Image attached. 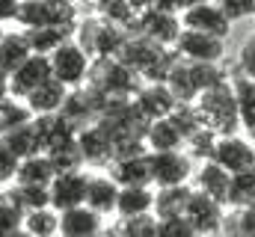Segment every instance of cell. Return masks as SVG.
Returning a JSON list of instances; mask_svg holds the SVG:
<instances>
[{"instance_id":"37","label":"cell","mask_w":255,"mask_h":237,"mask_svg":"<svg viewBox=\"0 0 255 237\" xmlns=\"http://www.w3.org/2000/svg\"><path fill=\"white\" fill-rule=\"evenodd\" d=\"M214 142H217V133H214L208 124H202L199 130H193L190 136L184 139V145H187V154H190L193 160H208V157H211V148H214Z\"/></svg>"},{"instance_id":"43","label":"cell","mask_w":255,"mask_h":237,"mask_svg":"<svg viewBox=\"0 0 255 237\" xmlns=\"http://www.w3.org/2000/svg\"><path fill=\"white\" fill-rule=\"evenodd\" d=\"M193 3H199V0H154L151 6H157V9H166V12H184V9H190Z\"/></svg>"},{"instance_id":"12","label":"cell","mask_w":255,"mask_h":237,"mask_svg":"<svg viewBox=\"0 0 255 237\" xmlns=\"http://www.w3.org/2000/svg\"><path fill=\"white\" fill-rule=\"evenodd\" d=\"M139 33L148 36L157 45L172 48L175 39H178V33H181V15L178 12L157 9V6H148V9L139 12Z\"/></svg>"},{"instance_id":"31","label":"cell","mask_w":255,"mask_h":237,"mask_svg":"<svg viewBox=\"0 0 255 237\" xmlns=\"http://www.w3.org/2000/svg\"><path fill=\"white\" fill-rule=\"evenodd\" d=\"M6 190L15 196V202H18L24 211H33V208H45V205H51V190H48V184H24V181H12V184H6Z\"/></svg>"},{"instance_id":"44","label":"cell","mask_w":255,"mask_h":237,"mask_svg":"<svg viewBox=\"0 0 255 237\" xmlns=\"http://www.w3.org/2000/svg\"><path fill=\"white\" fill-rule=\"evenodd\" d=\"M18 3H21V0H0V24H6V21H15Z\"/></svg>"},{"instance_id":"25","label":"cell","mask_w":255,"mask_h":237,"mask_svg":"<svg viewBox=\"0 0 255 237\" xmlns=\"http://www.w3.org/2000/svg\"><path fill=\"white\" fill-rule=\"evenodd\" d=\"M27 45L33 54H51L60 42H65L68 36H74V27H21Z\"/></svg>"},{"instance_id":"14","label":"cell","mask_w":255,"mask_h":237,"mask_svg":"<svg viewBox=\"0 0 255 237\" xmlns=\"http://www.w3.org/2000/svg\"><path fill=\"white\" fill-rule=\"evenodd\" d=\"M133 104H136V110H139L142 116L151 121V118L169 116V113L175 110L178 98L172 95V89H169L166 83L145 80V83H139V89L133 92Z\"/></svg>"},{"instance_id":"19","label":"cell","mask_w":255,"mask_h":237,"mask_svg":"<svg viewBox=\"0 0 255 237\" xmlns=\"http://www.w3.org/2000/svg\"><path fill=\"white\" fill-rule=\"evenodd\" d=\"M116 196H119V184H116V178L110 175H89L86 178V205L92 208V211H98V214H113V208H116Z\"/></svg>"},{"instance_id":"35","label":"cell","mask_w":255,"mask_h":237,"mask_svg":"<svg viewBox=\"0 0 255 237\" xmlns=\"http://www.w3.org/2000/svg\"><path fill=\"white\" fill-rule=\"evenodd\" d=\"M27 121H33V110L27 107L24 98H15V95H12V98L0 107V133H9V130L27 124Z\"/></svg>"},{"instance_id":"22","label":"cell","mask_w":255,"mask_h":237,"mask_svg":"<svg viewBox=\"0 0 255 237\" xmlns=\"http://www.w3.org/2000/svg\"><path fill=\"white\" fill-rule=\"evenodd\" d=\"M110 175L116 178L119 187L125 184H151V166H148V151L145 154H130L110 160Z\"/></svg>"},{"instance_id":"28","label":"cell","mask_w":255,"mask_h":237,"mask_svg":"<svg viewBox=\"0 0 255 237\" xmlns=\"http://www.w3.org/2000/svg\"><path fill=\"white\" fill-rule=\"evenodd\" d=\"M54 175H57V169H54L51 157L45 151H36L30 157H21L15 181H24V184H51Z\"/></svg>"},{"instance_id":"13","label":"cell","mask_w":255,"mask_h":237,"mask_svg":"<svg viewBox=\"0 0 255 237\" xmlns=\"http://www.w3.org/2000/svg\"><path fill=\"white\" fill-rule=\"evenodd\" d=\"M74 139H77V148H80L86 166H110V160H113V139L98 121L80 127L74 133Z\"/></svg>"},{"instance_id":"48","label":"cell","mask_w":255,"mask_h":237,"mask_svg":"<svg viewBox=\"0 0 255 237\" xmlns=\"http://www.w3.org/2000/svg\"><path fill=\"white\" fill-rule=\"evenodd\" d=\"M0 36H3V27H0Z\"/></svg>"},{"instance_id":"26","label":"cell","mask_w":255,"mask_h":237,"mask_svg":"<svg viewBox=\"0 0 255 237\" xmlns=\"http://www.w3.org/2000/svg\"><path fill=\"white\" fill-rule=\"evenodd\" d=\"M21 232H24V235H33V237L60 235V211L51 208V205L24 211V226H21Z\"/></svg>"},{"instance_id":"21","label":"cell","mask_w":255,"mask_h":237,"mask_svg":"<svg viewBox=\"0 0 255 237\" xmlns=\"http://www.w3.org/2000/svg\"><path fill=\"white\" fill-rule=\"evenodd\" d=\"M148 151H166V148H184V133L175 127V121L169 116L151 118L145 133H142Z\"/></svg>"},{"instance_id":"5","label":"cell","mask_w":255,"mask_h":237,"mask_svg":"<svg viewBox=\"0 0 255 237\" xmlns=\"http://www.w3.org/2000/svg\"><path fill=\"white\" fill-rule=\"evenodd\" d=\"M48 59H51V74H54L57 80H63L68 89L86 83V71H89L92 57L74 42V36H68L65 42H60V45L48 54Z\"/></svg>"},{"instance_id":"16","label":"cell","mask_w":255,"mask_h":237,"mask_svg":"<svg viewBox=\"0 0 255 237\" xmlns=\"http://www.w3.org/2000/svg\"><path fill=\"white\" fill-rule=\"evenodd\" d=\"M104 232V214L92 211L86 202L60 211V235L65 237H95Z\"/></svg>"},{"instance_id":"40","label":"cell","mask_w":255,"mask_h":237,"mask_svg":"<svg viewBox=\"0 0 255 237\" xmlns=\"http://www.w3.org/2000/svg\"><path fill=\"white\" fill-rule=\"evenodd\" d=\"M18 163H21V157H18L6 142H0V184H3V187L15 181V175H18Z\"/></svg>"},{"instance_id":"3","label":"cell","mask_w":255,"mask_h":237,"mask_svg":"<svg viewBox=\"0 0 255 237\" xmlns=\"http://www.w3.org/2000/svg\"><path fill=\"white\" fill-rule=\"evenodd\" d=\"M125 27L104 21L101 15L95 18H83L74 27V42L89 54V57H113L119 51V45L125 42Z\"/></svg>"},{"instance_id":"2","label":"cell","mask_w":255,"mask_h":237,"mask_svg":"<svg viewBox=\"0 0 255 237\" xmlns=\"http://www.w3.org/2000/svg\"><path fill=\"white\" fill-rule=\"evenodd\" d=\"M86 83L104 95H125L130 98L139 89V74L133 68H128L122 59L116 57H92L89 71H86Z\"/></svg>"},{"instance_id":"1","label":"cell","mask_w":255,"mask_h":237,"mask_svg":"<svg viewBox=\"0 0 255 237\" xmlns=\"http://www.w3.org/2000/svg\"><path fill=\"white\" fill-rule=\"evenodd\" d=\"M196 107H199V116L202 121L217 133V136H229V133H238L241 127V118H238V104H235V89H232V80H220L208 89L199 92L196 98Z\"/></svg>"},{"instance_id":"41","label":"cell","mask_w":255,"mask_h":237,"mask_svg":"<svg viewBox=\"0 0 255 237\" xmlns=\"http://www.w3.org/2000/svg\"><path fill=\"white\" fill-rule=\"evenodd\" d=\"M238 71L247 74V77H255V33L247 36V42L241 45V54H238Z\"/></svg>"},{"instance_id":"32","label":"cell","mask_w":255,"mask_h":237,"mask_svg":"<svg viewBox=\"0 0 255 237\" xmlns=\"http://www.w3.org/2000/svg\"><path fill=\"white\" fill-rule=\"evenodd\" d=\"M0 142H6L18 157H30V154H36V151H42L39 136H36V130H33V121L15 127V130H9V133H0Z\"/></svg>"},{"instance_id":"4","label":"cell","mask_w":255,"mask_h":237,"mask_svg":"<svg viewBox=\"0 0 255 237\" xmlns=\"http://www.w3.org/2000/svg\"><path fill=\"white\" fill-rule=\"evenodd\" d=\"M15 24L21 27H77L74 3L63 0H21L15 12Z\"/></svg>"},{"instance_id":"42","label":"cell","mask_w":255,"mask_h":237,"mask_svg":"<svg viewBox=\"0 0 255 237\" xmlns=\"http://www.w3.org/2000/svg\"><path fill=\"white\" fill-rule=\"evenodd\" d=\"M238 232L255 235V202L247 208H238Z\"/></svg>"},{"instance_id":"49","label":"cell","mask_w":255,"mask_h":237,"mask_svg":"<svg viewBox=\"0 0 255 237\" xmlns=\"http://www.w3.org/2000/svg\"><path fill=\"white\" fill-rule=\"evenodd\" d=\"M253 139H255V130H253Z\"/></svg>"},{"instance_id":"23","label":"cell","mask_w":255,"mask_h":237,"mask_svg":"<svg viewBox=\"0 0 255 237\" xmlns=\"http://www.w3.org/2000/svg\"><path fill=\"white\" fill-rule=\"evenodd\" d=\"M232 89H235V104H238V118L241 127H247L250 133L255 130V77L247 74H232Z\"/></svg>"},{"instance_id":"30","label":"cell","mask_w":255,"mask_h":237,"mask_svg":"<svg viewBox=\"0 0 255 237\" xmlns=\"http://www.w3.org/2000/svg\"><path fill=\"white\" fill-rule=\"evenodd\" d=\"M30 54L33 51H30V45H27L21 30H3V36H0V65L6 68V74L15 65H21Z\"/></svg>"},{"instance_id":"36","label":"cell","mask_w":255,"mask_h":237,"mask_svg":"<svg viewBox=\"0 0 255 237\" xmlns=\"http://www.w3.org/2000/svg\"><path fill=\"white\" fill-rule=\"evenodd\" d=\"M116 232L125 237H154L157 235V217L148 214H133V217H119Z\"/></svg>"},{"instance_id":"33","label":"cell","mask_w":255,"mask_h":237,"mask_svg":"<svg viewBox=\"0 0 255 237\" xmlns=\"http://www.w3.org/2000/svg\"><path fill=\"white\" fill-rule=\"evenodd\" d=\"M21 226H24V208L15 202L9 190H3L0 193V237L21 235Z\"/></svg>"},{"instance_id":"27","label":"cell","mask_w":255,"mask_h":237,"mask_svg":"<svg viewBox=\"0 0 255 237\" xmlns=\"http://www.w3.org/2000/svg\"><path fill=\"white\" fill-rule=\"evenodd\" d=\"M229 178H232V172L223 169V166L214 163V160H202V169L196 172L199 190H205L208 196H214V199L223 202V205H226V196H229Z\"/></svg>"},{"instance_id":"24","label":"cell","mask_w":255,"mask_h":237,"mask_svg":"<svg viewBox=\"0 0 255 237\" xmlns=\"http://www.w3.org/2000/svg\"><path fill=\"white\" fill-rule=\"evenodd\" d=\"M190 193H193V187H187V181H184V184L157 187V190H154V208H151V214H154V217H172V214H184Z\"/></svg>"},{"instance_id":"46","label":"cell","mask_w":255,"mask_h":237,"mask_svg":"<svg viewBox=\"0 0 255 237\" xmlns=\"http://www.w3.org/2000/svg\"><path fill=\"white\" fill-rule=\"evenodd\" d=\"M9 98H12V92H9V86H6V83H0V107H3V104H6Z\"/></svg>"},{"instance_id":"15","label":"cell","mask_w":255,"mask_h":237,"mask_svg":"<svg viewBox=\"0 0 255 237\" xmlns=\"http://www.w3.org/2000/svg\"><path fill=\"white\" fill-rule=\"evenodd\" d=\"M86 178H89L86 169L57 172V175L51 178V184H48V190H51V208L63 211V208H71V205H80L86 199Z\"/></svg>"},{"instance_id":"17","label":"cell","mask_w":255,"mask_h":237,"mask_svg":"<svg viewBox=\"0 0 255 237\" xmlns=\"http://www.w3.org/2000/svg\"><path fill=\"white\" fill-rule=\"evenodd\" d=\"M65 95H68V86L51 74V77H48L45 83H39L24 101H27V107L33 110V116H39V113H60Z\"/></svg>"},{"instance_id":"38","label":"cell","mask_w":255,"mask_h":237,"mask_svg":"<svg viewBox=\"0 0 255 237\" xmlns=\"http://www.w3.org/2000/svg\"><path fill=\"white\" fill-rule=\"evenodd\" d=\"M157 235H172V237H193V226L184 214L172 217H157Z\"/></svg>"},{"instance_id":"34","label":"cell","mask_w":255,"mask_h":237,"mask_svg":"<svg viewBox=\"0 0 255 237\" xmlns=\"http://www.w3.org/2000/svg\"><path fill=\"white\" fill-rule=\"evenodd\" d=\"M45 154L51 157V163H54V169H57V172H65V169H83V166H86L74 136H71V139H65V142H60V145H54V148H48Z\"/></svg>"},{"instance_id":"11","label":"cell","mask_w":255,"mask_h":237,"mask_svg":"<svg viewBox=\"0 0 255 237\" xmlns=\"http://www.w3.org/2000/svg\"><path fill=\"white\" fill-rule=\"evenodd\" d=\"M51 77V59L45 54H30L21 65H15L6 77V86L15 98H27L39 83H45Z\"/></svg>"},{"instance_id":"29","label":"cell","mask_w":255,"mask_h":237,"mask_svg":"<svg viewBox=\"0 0 255 237\" xmlns=\"http://www.w3.org/2000/svg\"><path fill=\"white\" fill-rule=\"evenodd\" d=\"M255 202V166L253 169H241L232 172L229 178V196H226V208H247Z\"/></svg>"},{"instance_id":"47","label":"cell","mask_w":255,"mask_h":237,"mask_svg":"<svg viewBox=\"0 0 255 237\" xmlns=\"http://www.w3.org/2000/svg\"><path fill=\"white\" fill-rule=\"evenodd\" d=\"M6 77H9V74H6V68L0 65V83H6Z\"/></svg>"},{"instance_id":"45","label":"cell","mask_w":255,"mask_h":237,"mask_svg":"<svg viewBox=\"0 0 255 237\" xmlns=\"http://www.w3.org/2000/svg\"><path fill=\"white\" fill-rule=\"evenodd\" d=\"M128 3H130V6H133L136 12H142V9H148V6H151L154 0H128Z\"/></svg>"},{"instance_id":"10","label":"cell","mask_w":255,"mask_h":237,"mask_svg":"<svg viewBox=\"0 0 255 237\" xmlns=\"http://www.w3.org/2000/svg\"><path fill=\"white\" fill-rule=\"evenodd\" d=\"M214 163H220L223 169L229 172H241V169H253L255 166V142L241 139L238 133H229V136H217L214 148H211V157Z\"/></svg>"},{"instance_id":"39","label":"cell","mask_w":255,"mask_h":237,"mask_svg":"<svg viewBox=\"0 0 255 237\" xmlns=\"http://www.w3.org/2000/svg\"><path fill=\"white\" fill-rule=\"evenodd\" d=\"M214 3L226 12V18H229L232 24L255 15V0H214Z\"/></svg>"},{"instance_id":"8","label":"cell","mask_w":255,"mask_h":237,"mask_svg":"<svg viewBox=\"0 0 255 237\" xmlns=\"http://www.w3.org/2000/svg\"><path fill=\"white\" fill-rule=\"evenodd\" d=\"M223 211L226 205L217 202L214 196H208L205 190H193L190 199H187V208H184V217L190 220L193 235H217L223 229Z\"/></svg>"},{"instance_id":"9","label":"cell","mask_w":255,"mask_h":237,"mask_svg":"<svg viewBox=\"0 0 255 237\" xmlns=\"http://www.w3.org/2000/svg\"><path fill=\"white\" fill-rule=\"evenodd\" d=\"M181 27L211 33V36H220V39H229V33H232V21L226 18V12L214 0H199L190 9H184L181 12Z\"/></svg>"},{"instance_id":"7","label":"cell","mask_w":255,"mask_h":237,"mask_svg":"<svg viewBox=\"0 0 255 237\" xmlns=\"http://www.w3.org/2000/svg\"><path fill=\"white\" fill-rule=\"evenodd\" d=\"M172 48L178 57L193 59V62H220L226 57V39L211 36V33H199V30H187V27H181Z\"/></svg>"},{"instance_id":"18","label":"cell","mask_w":255,"mask_h":237,"mask_svg":"<svg viewBox=\"0 0 255 237\" xmlns=\"http://www.w3.org/2000/svg\"><path fill=\"white\" fill-rule=\"evenodd\" d=\"M154 208V190L151 184H125L119 187L116 196V217H133V214H148Z\"/></svg>"},{"instance_id":"6","label":"cell","mask_w":255,"mask_h":237,"mask_svg":"<svg viewBox=\"0 0 255 237\" xmlns=\"http://www.w3.org/2000/svg\"><path fill=\"white\" fill-rule=\"evenodd\" d=\"M148 166H151V187L184 184L193 175V157L181 148L148 151Z\"/></svg>"},{"instance_id":"20","label":"cell","mask_w":255,"mask_h":237,"mask_svg":"<svg viewBox=\"0 0 255 237\" xmlns=\"http://www.w3.org/2000/svg\"><path fill=\"white\" fill-rule=\"evenodd\" d=\"M33 130L39 136L42 151H48V148H54V145H60V142L74 136V127L60 113H39V116H33Z\"/></svg>"}]
</instances>
